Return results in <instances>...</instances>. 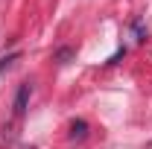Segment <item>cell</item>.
<instances>
[{
	"instance_id": "cell-4",
	"label": "cell",
	"mask_w": 152,
	"mask_h": 149,
	"mask_svg": "<svg viewBox=\"0 0 152 149\" xmlns=\"http://www.w3.org/2000/svg\"><path fill=\"white\" fill-rule=\"evenodd\" d=\"M132 29H134V38H137V41H146V29H143V23H140V20H134Z\"/></svg>"
},
{
	"instance_id": "cell-5",
	"label": "cell",
	"mask_w": 152,
	"mask_h": 149,
	"mask_svg": "<svg viewBox=\"0 0 152 149\" xmlns=\"http://www.w3.org/2000/svg\"><path fill=\"white\" fill-rule=\"evenodd\" d=\"M20 58V53H12V56H6V58H0V73H3V70H6V67H9V64H12V61H18Z\"/></svg>"
},
{
	"instance_id": "cell-6",
	"label": "cell",
	"mask_w": 152,
	"mask_h": 149,
	"mask_svg": "<svg viewBox=\"0 0 152 149\" xmlns=\"http://www.w3.org/2000/svg\"><path fill=\"white\" fill-rule=\"evenodd\" d=\"M126 56V47H120V50H117V53H114L111 58H108V61H105V64H117V61H120V58Z\"/></svg>"
},
{
	"instance_id": "cell-1",
	"label": "cell",
	"mask_w": 152,
	"mask_h": 149,
	"mask_svg": "<svg viewBox=\"0 0 152 149\" xmlns=\"http://www.w3.org/2000/svg\"><path fill=\"white\" fill-rule=\"evenodd\" d=\"M29 93H32V85H29V82H23V85H20L18 88V96H15V114H23L26 111V102H29Z\"/></svg>"
},
{
	"instance_id": "cell-3",
	"label": "cell",
	"mask_w": 152,
	"mask_h": 149,
	"mask_svg": "<svg viewBox=\"0 0 152 149\" xmlns=\"http://www.w3.org/2000/svg\"><path fill=\"white\" fill-rule=\"evenodd\" d=\"M76 53L73 50H70V47H61V50H58L56 53V58H58V64H67V61H70V58H73Z\"/></svg>"
},
{
	"instance_id": "cell-2",
	"label": "cell",
	"mask_w": 152,
	"mask_h": 149,
	"mask_svg": "<svg viewBox=\"0 0 152 149\" xmlns=\"http://www.w3.org/2000/svg\"><path fill=\"white\" fill-rule=\"evenodd\" d=\"M70 137H73V140H85V137H88V123H85V120H73V123H70Z\"/></svg>"
}]
</instances>
